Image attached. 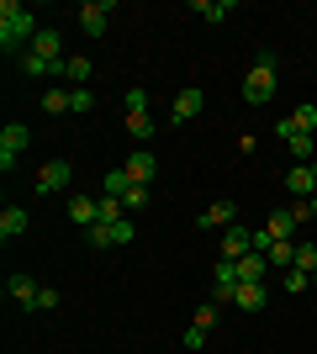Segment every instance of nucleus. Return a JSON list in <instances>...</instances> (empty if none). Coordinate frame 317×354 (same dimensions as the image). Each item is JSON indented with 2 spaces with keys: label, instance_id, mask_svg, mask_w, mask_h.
I'll return each instance as SVG.
<instances>
[{
  "label": "nucleus",
  "instance_id": "4c0bfd02",
  "mask_svg": "<svg viewBox=\"0 0 317 354\" xmlns=\"http://www.w3.org/2000/svg\"><path fill=\"white\" fill-rule=\"evenodd\" d=\"M312 286H317V275H312Z\"/></svg>",
  "mask_w": 317,
  "mask_h": 354
},
{
  "label": "nucleus",
  "instance_id": "2f4dec72",
  "mask_svg": "<svg viewBox=\"0 0 317 354\" xmlns=\"http://www.w3.org/2000/svg\"><path fill=\"white\" fill-rule=\"evenodd\" d=\"M291 222H296V227H312V207H307V201H291Z\"/></svg>",
  "mask_w": 317,
  "mask_h": 354
},
{
  "label": "nucleus",
  "instance_id": "c756f323",
  "mask_svg": "<svg viewBox=\"0 0 317 354\" xmlns=\"http://www.w3.org/2000/svg\"><path fill=\"white\" fill-rule=\"evenodd\" d=\"M85 238H90L95 254H101V249H117V243H111V227H101V222H95V227H85Z\"/></svg>",
  "mask_w": 317,
  "mask_h": 354
},
{
  "label": "nucleus",
  "instance_id": "f257e3e1",
  "mask_svg": "<svg viewBox=\"0 0 317 354\" xmlns=\"http://www.w3.org/2000/svg\"><path fill=\"white\" fill-rule=\"evenodd\" d=\"M32 37H37V16L21 6V0H0V53H27Z\"/></svg>",
  "mask_w": 317,
  "mask_h": 354
},
{
  "label": "nucleus",
  "instance_id": "6ab92c4d",
  "mask_svg": "<svg viewBox=\"0 0 317 354\" xmlns=\"http://www.w3.org/2000/svg\"><path fill=\"white\" fill-rule=\"evenodd\" d=\"M265 259H270V270L296 265V243H291V238H280V243H270V249H265Z\"/></svg>",
  "mask_w": 317,
  "mask_h": 354
},
{
  "label": "nucleus",
  "instance_id": "72a5a7b5",
  "mask_svg": "<svg viewBox=\"0 0 317 354\" xmlns=\"http://www.w3.org/2000/svg\"><path fill=\"white\" fill-rule=\"evenodd\" d=\"M53 307H59V291H53V286H43V291H37V307H32V312H53Z\"/></svg>",
  "mask_w": 317,
  "mask_h": 354
},
{
  "label": "nucleus",
  "instance_id": "1a4fd4ad",
  "mask_svg": "<svg viewBox=\"0 0 317 354\" xmlns=\"http://www.w3.org/2000/svg\"><path fill=\"white\" fill-rule=\"evenodd\" d=\"M122 169H127V180H133V185H148V180L159 175V159H153L148 148H137V153H133L127 164H122Z\"/></svg>",
  "mask_w": 317,
  "mask_h": 354
},
{
  "label": "nucleus",
  "instance_id": "4468645a",
  "mask_svg": "<svg viewBox=\"0 0 317 354\" xmlns=\"http://www.w3.org/2000/svg\"><path fill=\"white\" fill-rule=\"evenodd\" d=\"M191 16H201V21H227V16H233V0H191Z\"/></svg>",
  "mask_w": 317,
  "mask_h": 354
},
{
  "label": "nucleus",
  "instance_id": "7c9ffc66",
  "mask_svg": "<svg viewBox=\"0 0 317 354\" xmlns=\"http://www.w3.org/2000/svg\"><path fill=\"white\" fill-rule=\"evenodd\" d=\"M122 101H127V111H148V90H143V85H133L127 95H122Z\"/></svg>",
  "mask_w": 317,
  "mask_h": 354
},
{
  "label": "nucleus",
  "instance_id": "cd10ccee",
  "mask_svg": "<svg viewBox=\"0 0 317 354\" xmlns=\"http://www.w3.org/2000/svg\"><path fill=\"white\" fill-rule=\"evenodd\" d=\"M122 207H127V217H137V212L148 207V185H133V191L122 196Z\"/></svg>",
  "mask_w": 317,
  "mask_h": 354
},
{
  "label": "nucleus",
  "instance_id": "4be33fe9",
  "mask_svg": "<svg viewBox=\"0 0 317 354\" xmlns=\"http://www.w3.org/2000/svg\"><path fill=\"white\" fill-rule=\"evenodd\" d=\"M127 217V207H122L117 196H101V207H95V222H101V227H111V222H122Z\"/></svg>",
  "mask_w": 317,
  "mask_h": 354
},
{
  "label": "nucleus",
  "instance_id": "aec40b11",
  "mask_svg": "<svg viewBox=\"0 0 317 354\" xmlns=\"http://www.w3.org/2000/svg\"><path fill=\"white\" fill-rule=\"evenodd\" d=\"M90 74H95L90 59H69V64H64V80H69V90H75V85H90Z\"/></svg>",
  "mask_w": 317,
  "mask_h": 354
},
{
  "label": "nucleus",
  "instance_id": "7ed1b4c3",
  "mask_svg": "<svg viewBox=\"0 0 317 354\" xmlns=\"http://www.w3.org/2000/svg\"><path fill=\"white\" fill-rule=\"evenodd\" d=\"M27 143H32L27 122H6V127H0V175H11V169H16V159L27 153Z\"/></svg>",
  "mask_w": 317,
  "mask_h": 354
},
{
  "label": "nucleus",
  "instance_id": "f3484780",
  "mask_svg": "<svg viewBox=\"0 0 317 354\" xmlns=\"http://www.w3.org/2000/svg\"><path fill=\"white\" fill-rule=\"evenodd\" d=\"M286 148H291V159H296V164H317V159H312V153H317L312 133H291V138H286Z\"/></svg>",
  "mask_w": 317,
  "mask_h": 354
},
{
  "label": "nucleus",
  "instance_id": "473e14b6",
  "mask_svg": "<svg viewBox=\"0 0 317 354\" xmlns=\"http://www.w3.org/2000/svg\"><path fill=\"white\" fill-rule=\"evenodd\" d=\"M307 281H312L307 270H286V291H291V296H296V291H307Z\"/></svg>",
  "mask_w": 317,
  "mask_h": 354
},
{
  "label": "nucleus",
  "instance_id": "f8f14e48",
  "mask_svg": "<svg viewBox=\"0 0 317 354\" xmlns=\"http://www.w3.org/2000/svg\"><path fill=\"white\" fill-rule=\"evenodd\" d=\"M21 233H27V207H16V201H11V207L0 212V238L11 243V238H21Z\"/></svg>",
  "mask_w": 317,
  "mask_h": 354
},
{
  "label": "nucleus",
  "instance_id": "9b49d317",
  "mask_svg": "<svg viewBox=\"0 0 317 354\" xmlns=\"http://www.w3.org/2000/svg\"><path fill=\"white\" fill-rule=\"evenodd\" d=\"M95 207H101V196H69L64 201L69 222H79V227H95Z\"/></svg>",
  "mask_w": 317,
  "mask_h": 354
},
{
  "label": "nucleus",
  "instance_id": "39448f33",
  "mask_svg": "<svg viewBox=\"0 0 317 354\" xmlns=\"http://www.w3.org/2000/svg\"><path fill=\"white\" fill-rule=\"evenodd\" d=\"M280 185H286L296 201H312V196H317V164H291Z\"/></svg>",
  "mask_w": 317,
  "mask_h": 354
},
{
  "label": "nucleus",
  "instance_id": "2eb2a0df",
  "mask_svg": "<svg viewBox=\"0 0 317 354\" xmlns=\"http://www.w3.org/2000/svg\"><path fill=\"white\" fill-rule=\"evenodd\" d=\"M37 291H43V286L32 281V275H11V301L16 307H37Z\"/></svg>",
  "mask_w": 317,
  "mask_h": 354
},
{
  "label": "nucleus",
  "instance_id": "dca6fc26",
  "mask_svg": "<svg viewBox=\"0 0 317 354\" xmlns=\"http://www.w3.org/2000/svg\"><path fill=\"white\" fill-rule=\"evenodd\" d=\"M233 307H243V312L265 307V281H243L238 291H233Z\"/></svg>",
  "mask_w": 317,
  "mask_h": 354
},
{
  "label": "nucleus",
  "instance_id": "c9c22d12",
  "mask_svg": "<svg viewBox=\"0 0 317 354\" xmlns=\"http://www.w3.org/2000/svg\"><path fill=\"white\" fill-rule=\"evenodd\" d=\"M201 344H206V328L191 323V328H185V349H201Z\"/></svg>",
  "mask_w": 317,
  "mask_h": 354
},
{
  "label": "nucleus",
  "instance_id": "a878e982",
  "mask_svg": "<svg viewBox=\"0 0 317 354\" xmlns=\"http://www.w3.org/2000/svg\"><path fill=\"white\" fill-rule=\"evenodd\" d=\"M69 111H79V117L95 111V90L90 85H75V90H69Z\"/></svg>",
  "mask_w": 317,
  "mask_h": 354
},
{
  "label": "nucleus",
  "instance_id": "0eeeda50",
  "mask_svg": "<svg viewBox=\"0 0 317 354\" xmlns=\"http://www.w3.org/2000/svg\"><path fill=\"white\" fill-rule=\"evenodd\" d=\"M238 259H217V275H211V301H233L238 291Z\"/></svg>",
  "mask_w": 317,
  "mask_h": 354
},
{
  "label": "nucleus",
  "instance_id": "423d86ee",
  "mask_svg": "<svg viewBox=\"0 0 317 354\" xmlns=\"http://www.w3.org/2000/svg\"><path fill=\"white\" fill-rule=\"evenodd\" d=\"M117 11V0H101V6H95V0H85V6H79V32H85V37H101L106 32V16Z\"/></svg>",
  "mask_w": 317,
  "mask_h": 354
},
{
  "label": "nucleus",
  "instance_id": "f03ea898",
  "mask_svg": "<svg viewBox=\"0 0 317 354\" xmlns=\"http://www.w3.org/2000/svg\"><path fill=\"white\" fill-rule=\"evenodd\" d=\"M275 80H280V59H275V53H259V64L243 74V101L249 106L275 101Z\"/></svg>",
  "mask_w": 317,
  "mask_h": 354
},
{
  "label": "nucleus",
  "instance_id": "20e7f679",
  "mask_svg": "<svg viewBox=\"0 0 317 354\" xmlns=\"http://www.w3.org/2000/svg\"><path fill=\"white\" fill-rule=\"evenodd\" d=\"M69 175H75L69 159H48L43 169H37V185H32V191L37 196H59V191H69Z\"/></svg>",
  "mask_w": 317,
  "mask_h": 354
},
{
  "label": "nucleus",
  "instance_id": "e433bc0d",
  "mask_svg": "<svg viewBox=\"0 0 317 354\" xmlns=\"http://www.w3.org/2000/svg\"><path fill=\"white\" fill-rule=\"evenodd\" d=\"M307 207H312V222H317V196H312V201H307Z\"/></svg>",
  "mask_w": 317,
  "mask_h": 354
},
{
  "label": "nucleus",
  "instance_id": "ddd939ff",
  "mask_svg": "<svg viewBox=\"0 0 317 354\" xmlns=\"http://www.w3.org/2000/svg\"><path fill=\"white\" fill-rule=\"evenodd\" d=\"M233 217H238V207H233V201H217V207H206L196 217V227H233Z\"/></svg>",
  "mask_w": 317,
  "mask_h": 354
},
{
  "label": "nucleus",
  "instance_id": "bb28decb",
  "mask_svg": "<svg viewBox=\"0 0 317 354\" xmlns=\"http://www.w3.org/2000/svg\"><path fill=\"white\" fill-rule=\"evenodd\" d=\"M291 270H307V275H317V243H296V265Z\"/></svg>",
  "mask_w": 317,
  "mask_h": 354
},
{
  "label": "nucleus",
  "instance_id": "5701e85b",
  "mask_svg": "<svg viewBox=\"0 0 317 354\" xmlns=\"http://www.w3.org/2000/svg\"><path fill=\"white\" fill-rule=\"evenodd\" d=\"M127 133H133L137 143H148V138H153V117H148V111H127Z\"/></svg>",
  "mask_w": 317,
  "mask_h": 354
},
{
  "label": "nucleus",
  "instance_id": "a211bd4d",
  "mask_svg": "<svg viewBox=\"0 0 317 354\" xmlns=\"http://www.w3.org/2000/svg\"><path fill=\"white\" fill-rule=\"evenodd\" d=\"M265 270H270V259H265V254H243L238 259V281H265Z\"/></svg>",
  "mask_w": 317,
  "mask_h": 354
},
{
  "label": "nucleus",
  "instance_id": "c85d7f7f",
  "mask_svg": "<svg viewBox=\"0 0 317 354\" xmlns=\"http://www.w3.org/2000/svg\"><path fill=\"white\" fill-rule=\"evenodd\" d=\"M137 238V217H122V222H111V243H133Z\"/></svg>",
  "mask_w": 317,
  "mask_h": 354
},
{
  "label": "nucleus",
  "instance_id": "f704fd0d",
  "mask_svg": "<svg viewBox=\"0 0 317 354\" xmlns=\"http://www.w3.org/2000/svg\"><path fill=\"white\" fill-rule=\"evenodd\" d=\"M191 323H196V328H211V323H217V301H206V307H196V317H191Z\"/></svg>",
  "mask_w": 317,
  "mask_h": 354
},
{
  "label": "nucleus",
  "instance_id": "9d476101",
  "mask_svg": "<svg viewBox=\"0 0 317 354\" xmlns=\"http://www.w3.org/2000/svg\"><path fill=\"white\" fill-rule=\"evenodd\" d=\"M254 254V233L249 227H222V259H243Z\"/></svg>",
  "mask_w": 317,
  "mask_h": 354
},
{
  "label": "nucleus",
  "instance_id": "6e6552de",
  "mask_svg": "<svg viewBox=\"0 0 317 354\" xmlns=\"http://www.w3.org/2000/svg\"><path fill=\"white\" fill-rule=\"evenodd\" d=\"M201 106H206V90H201V85H185L180 95H175V106H169V117H175V122H191V117H201Z\"/></svg>",
  "mask_w": 317,
  "mask_h": 354
},
{
  "label": "nucleus",
  "instance_id": "b1692460",
  "mask_svg": "<svg viewBox=\"0 0 317 354\" xmlns=\"http://www.w3.org/2000/svg\"><path fill=\"white\" fill-rule=\"evenodd\" d=\"M127 191H133V180H127V169H111V175L101 180V196H117V201H122Z\"/></svg>",
  "mask_w": 317,
  "mask_h": 354
},
{
  "label": "nucleus",
  "instance_id": "412c9836",
  "mask_svg": "<svg viewBox=\"0 0 317 354\" xmlns=\"http://www.w3.org/2000/svg\"><path fill=\"white\" fill-rule=\"evenodd\" d=\"M48 111V117H64V111H69V90L64 85H53V90H43V101H37Z\"/></svg>",
  "mask_w": 317,
  "mask_h": 354
},
{
  "label": "nucleus",
  "instance_id": "393cba45",
  "mask_svg": "<svg viewBox=\"0 0 317 354\" xmlns=\"http://www.w3.org/2000/svg\"><path fill=\"white\" fill-rule=\"evenodd\" d=\"M291 127H296V133H317V106L302 101L296 111H291Z\"/></svg>",
  "mask_w": 317,
  "mask_h": 354
}]
</instances>
